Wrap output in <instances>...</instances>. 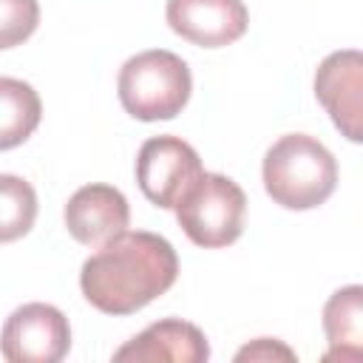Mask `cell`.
I'll return each mask as SVG.
<instances>
[{
  "label": "cell",
  "instance_id": "10",
  "mask_svg": "<svg viewBox=\"0 0 363 363\" xmlns=\"http://www.w3.org/2000/svg\"><path fill=\"white\" fill-rule=\"evenodd\" d=\"M210 343L204 332L182 318H164L113 352L116 363H204Z\"/></svg>",
  "mask_w": 363,
  "mask_h": 363
},
{
  "label": "cell",
  "instance_id": "1",
  "mask_svg": "<svg viewBox=\"0 0 363 363\" xmlns=\"http://www.w3.org/2000/svg\"><path fill=\"white\" fill-rule=\"evenodd\" d=\"M179 278V258L167 238L133 230L96 247L79 269L85 301L105 315H133Z\"/></svg>",
  "mask_w": 363,
  "mask_h": 363
},
{
  "label": "cell",
  "instance_id": "12",
  "mask_svg": "<svg viewBox=\"0 0 363 363\" xmlns=\"http://www.w3.org/2000/svg\"><path fill=\"white\" fill-rule=\"evenodd\" d=\"M43 105L37 91L14 77H0V147L11 150L40 125Z\"/></svg>",
  "mask_w": 363,
  "mask_h": 363
},
{
  "label": "cell",
  "instance_id": "14",
  "mask_svg": "<svg viewBox=\"0 0 363 363\" xmlns=\"http://www.w3.org/2000/svg\"><path fill=\"white\" fill-rule=\"evenodd\" d=\"M40 23L37 0H0V48L28 40Z\"/></svg>",
  "mask_w": 363,
  "mask_h": 363
},
{
  "label": "cell",
  "instance_id": "4",
  "mask_svg": "<svg viewBox=\"0 0 363 363\" xmlns=\"http://www.w3.org/2000/svg\"><path fill=\"white\" fill-rule=\"evenodd\" d=\"M184 235L204 250H221L241 238L247 196L221 173H201V179L173 207Z\"/></svg>",
  "mask_w": 363,
  "mask_h": 363
},
{
  "label": "cell",
  "instance_id": "2",
  "mask_svg": "<svg viewBox=\"0 0 363 363\" xmlns=\"http://www.w3.org/2000/svg\"><path fill=\"white\" fill-rule=\"evenodd\" d=\"M261 179L275 204L286 210H312L335 193L337 162L315 136L286 133L264 153Z\"/></svg>",
  "mask_w": 363,
  "mask_h": 363
},
{
  "label": "cell",
  "instance_id": "8",
  "mask_svg": "<svg viewBox=\"0 0 363 363\" xmlns=\"http://www.w3.org/2000/svg\"><path fill=\"white\" fill-rule=\"evenodd\" d=\"M167 26L199 48H221L244 37L250 14L241 0H167Z\"/></svg>",
  "mask_w": 363,
  "mask_h": 363
},
{
  "label": "cell",
  "instance_id": "9",
  "mask_svg": "<svg viewBox=\"0 0 363 363\" xmlns=\"http://www.w3.org/2000/svg\"><path fill=\"white\" fill-rule=\"evenodd\" d=\"M62 218L71 238L85 247H102L128 230L130 207L113 184H85L68 199Z\"/></svg>",
  "mask_w": 363,
  "mask_h": 363
},
{
  "label": "cell",
  "instance_id": "15",
  "mask_svg": "<svg viewBox=\"0 0 363 363\" xmlns=\"http://www.w3.org/2000/svg\"><path fill=\"white\" fill-rule=\"evenodd\" d=\"M235 360H295V352L275 337H258L235 352Z\"/></svg>",
  "mask_w": 363,
  "mask_h": 363
},
{
  "label": "cell",
  "instance_id": "13",
  "mask_svg": "<svg viewBox=\"0 0 363 363\" xmlns=\"http://www.w3.org/2000/svg\"><path fill=\"white\" fill-rule=\"evenodd\" d=\"M34 218H37L34 187L14 173H3L0 176V238L9 244L26 235L34 227Z\"/></svg>",
  "mask_w": 363,
  "mask_h": 363
},
{
  "label": "cell",
  "instance_id": "7",
  "mask_svg": "<svg viewBox=\"0 0 363 363\" xmlns=\"http://www.w3.org/2000/svg\"><path fill=\"white\" fill-rule=\"evenodd\" d=\"M315 96L340 136L363 145V51L343 48L323 57L315 71Z\"/></svg>",
  "mask_w": 363,
  "mask_h": 363
},
{
  "label": "cell",
  "instance_id": "11",
  "mask_svg": "<svg viewBox=\"0 0 363 363\" xmlns=\"http://www.w3.org/2000/svg\"><path fill=\"white\" fill-rule=\"evenodd\" d=\"M323 332L329 352L323 360L363 363V284L340 286L323 306Z\"/></svg>",
  "mask_w": 363,
  "mask_h": 363
},
{
  "label": "cell",
  "instance_id": "3",
  "mask_svg": "<svg viewBox=\"0 0 363 363\" xmlns=\"http://www.w3.org/2000/svg\"><path fill=\"white\" fill-rule=\"evenodd\" d=\"M122 108L142 122L173 119L190 99L193 77L187 62L164 48H150L125 60L116 77Z\"/></svg>",
  "mask_w": 363,
  "mask_h": 363
},
{
  "label": "cell",
  "instance_id": "5",
  "mask_svg": "<svg viewBox=\"0 0 363 363\" xmlns=\"http://www.w3.org/2000/svg\"><path fill=\"white\" fill-rule=\"evenodd\" d=\"M204 167L193 145L179 136H153L136 153V182L145 199L173 210L182 196L201 179Z\"/></svg>",
  "mask_w": 363,
  "mask_h": 363
},
{
  "label": "cell",
  "instance_id": "6",
  "mask_svg": "<svg viewBox=\"0 0 363 363\" xmlns=\"http://www.w3.org/2000/svg\"><path fill=\"white\" fill-rule=\"evenodd\" d=\"M0 349L9 363H60L71 349L68 318L51 303H23L6 318Z\"/></svg>",
  "mask_w": 363,
  "mask_h": 363
}]
</instances>
